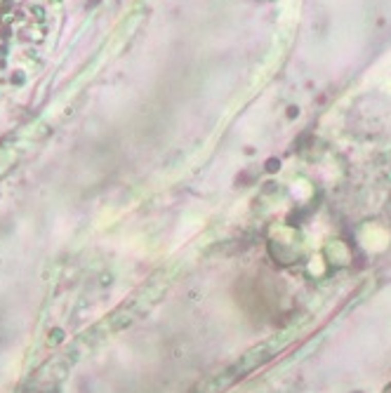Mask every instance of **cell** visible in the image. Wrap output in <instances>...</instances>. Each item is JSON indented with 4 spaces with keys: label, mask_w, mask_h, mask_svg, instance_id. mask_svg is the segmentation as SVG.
Wrapping results in <instances>:
<instances>
[{
    "label": "cell",
    "mask_w": 391,
    "mask_h": 393,
    "mask_svg": "<svg viewBox=\"0 0 391 393\" xmlns=\"http://www.w3.org/2000/svg\"><path fill=\"white\" fill-rule=\"evenodd\" d=\"M292 332H295V330H285V332H280L278 337H274L271 342H266V344H262V346H257V349L247 351V353L243 355V358H240L234 367H229V370L224 372V374H219L217 379H215V382L207 386L205 393H219V391H224V388L229 386L234 379H238V377H243V374H247V372H252L255 367L264 365L266 360H271L280 349H283L285 344L290 342Z\"/></svg>",
    "instance_id": "obj_1"
}]
</instances>
